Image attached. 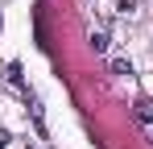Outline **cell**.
<instances>
[{"label": "cell", "instance_id": "6da1fadb", "mask_svg": "<svg viewBox=\"0 0 153 149\" xmlns=\"http://www.w3.org/2000/svg\"><path fill=\"white\" fill-rule=\"evenodd\" d=\"M91 50L95 54H108V33H91Z\"/></svg>", "mask_w": 153, "mask_h": 149}, {"label": "cell", "instance_id": "7a4b0ae2", "mask_svg": "<svg viewBox=\"0 0 153 149\" xmlns=\"http://www.w3.org/2000/svg\"><path fill=\"white\" fill-rule=\"evenodd\" d=\"M137 116H141V120H149V124H153V104H149V99H141V104H137Z\"/></svg>", "mask_w": 153, "mask_h": 149}, {"label": "cell", "instance_id": "3957f363", "mask_svg": "<svg viewBox=\"0 0 153 149\" xmlns=\"http://www.w3.org/2000/svg\"><path fill=\"white\" fill-rule=\"evenodd\" d=\"M112 71L116 74H132V62H128V58H112Z\"/></svg>", "mask_w": 153, "mask_h": 149}, {"label": "cell", "instance_id": "277c9868", "mask_svg": "<svg viewBox=\"0 0 153 149\" xmlns=\"http://www.w3.org/2000/svg\"><path fill=\"white\" fill-rule=\"evenodd\" d=\"M4 145H8V133H4V128H0V149H4Z\"/></svg>", "mask_w": 153, "mask_h": 149}, {"label": "cell", "instance_id": "5b68a950", "mask_svg": "<svg viewBox=\"0 0 153 149\" xmlns=\"http://www.w3.org/2000/svg\"><path fill=\"white\" fill-rule=\"evenodd\" d=\"M149 137H153V124H149Z\"/></svg>", "mask_w": 153, "mask_h": 149}]
</instances>
